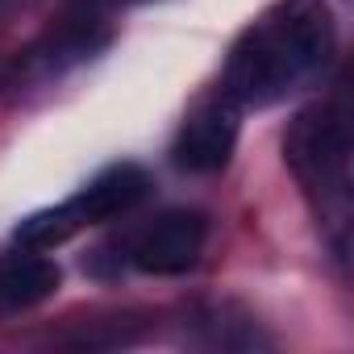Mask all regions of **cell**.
<instances>
[{"instance_id": "9", "label": "cell", "mask_w": 354, "mask_h": 354, "mask_svg": "<svg viewBox=\"0 0 354 354\" xmlns=\"http://www.w3.org/2000/svg\"><path fill=\"white\" fill-rule=\"evenodd\" d=\"M17 5H30V0H0V13H13Z\"/></svg>"}, {"instance_id": "8", "label": "cell", "mask_w": 354, "mask_h": 354, "mask_svg": "<svg viewBox=\"0 0 354 354\" xmlns=\"http://www.w3.org/2000/svg\"><path fill=\"white\" fill-rule=\"evenodd\" d=\"M80 230H84V225H80L75 209L63 201V205H55V209L30 213V217L17 225V242L30 246V250H55V246H63L67 238H75Z\"/></svg>"}, {"instance_id": "7", "label": "cell", "mask_w": 354, "mask_h": 354, "mask_svg": "<svg viewBox=\"0 0 354 354\" xmlns=\"http://www.w3.org/2000/svg\"><path fill=\"white\" fill-rule=\"evenodd\" d=\"M59 283H63V271L42 250L21 246L13 254H0V317L38 308L59 292Z\"/></svg>"}, {"instance_id": "4", "label": "cell", "mask_w": 354, "mask_h": 354, "mask_svg": "<svg viewBox=\"0 0 354 354\" xmlns=\"http://www.w3.org/2000/svg\"><path fill=\"white\" fill-rule=\"evenodd\" d=\"M205 238H209V221L201 213L171 209L133 234L125 259L146 275H184L201 263Z\"/></svg>"}, {"instance_id": "3", "label": "cell", "mask_w": 354, "mask_h": 354, "mask_svg": "<svg viewBox=\"0 0 354 354\" xmlns=\"http://www.w3.org/2000/svg\"><path fill=\"white\" fill-rule=\"evenodd\" d=\"M238 121H242V104L230 96V92H217L209 100H201L180 133H175V146H171V158L180 171H192V175H217L230 167L234 158V146H238Z\"/></svg>"}, {"instance_id": "6", "label": "cell", "mask_w": 354, "mask_h": 354, "mask_svg": "<svg viewBox=\"0 0 354 354\" xmlns=\"http://www.w3.org/2000/svg\"><path fill=\"white\" fill-rule=\"evenodd\" d=\"M146 192H150V175L138 162H113V167H104L96 175L88 188H80L67 205L75 209L80 225L88 230V225H100V221H113V217L129 213Z\"/></svg>"}, {"instance_id": "1", "label": "cell", "mask_w": 354, "mask_h": 354, "mask_svg": "<svg viewBox=\"0 0 354 354\" xmlns=\"http://www.w3.org/2000/svg\"><path fill=\"white\" fill-rule=\"evenodd\" d=\"M337 30L325 0H279L238 42L225 67V88L242 109H267L325 71Z\"/></svg>"}, {"instance_id": "5", "label": "cell", "mask_w": 354, "mask_h": 354, "mask_svg": "<svg viewBox=\"0 0 354 354\" xmlns=\"http://www.w3.org/2000/svg\"><path fill=\"white\" fill-rule=\"evenodd\" d=\"M109 42V34L100 30L96 17H71L67 26H59L55 34H46L42 42H34L17 63H13V80L21 84H42L50 75H63L67 67H75L80 59H88L92 50H100Z\"/></svg>"}, {"instance_id": "2", "label": "cell", "mask_w": 354, "mask_h": 354, "mask_svg": "<svg viewBox=\"0 0 354 354\" xmlns=\"http://www.w3.org/2000/svg\"><path fill=\"white\" fill-rule=\"evenodd\" d=\"M288 167L296 171V180L321 196L325 209H346L350 192V138L346 121L329 104H313L296 113L288 138H283Z\"/></svg>"}]
</instances>
